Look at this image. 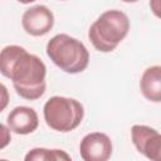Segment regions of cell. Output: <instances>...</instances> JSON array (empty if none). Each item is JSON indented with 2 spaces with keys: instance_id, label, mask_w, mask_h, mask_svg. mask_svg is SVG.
I'll use <instances>...</instances> for the list:
<instances>
[{
  "instance_id": "277c9868",
  "label": "cell",
  "mask_w": 161,
  "mask_h": 161,
  "mask_svg": "<svg viewBox=\"0 0 161 161\" xmlns=\"http://www.w3.org/2000/svg\"><path fill=\"white\" fill-rule=\"evenodd\" d=\"M43 113L45 123L52 130L70 132L83 121L84 108L82 103L74 98L54 96L45 102Z\"/></svg>"
},
{
  "instance_id": "4fadbf2b",
  "label": "cell",
  "mask_w": 161,
  "mask_h": 161,
  "mask_svg": "<svg viewBox=\"0 0 161 161\" xmlns=\"http://www.w3.org/2000/svg\"><path fill=\"white\" fill-rule=\"evenodd\" d=\"M19 3H21V4H30V3H33V1H35V0H18Z\"/></svg>"
},
{
  "instance_id": "8fae6325",
  "label": "cell",
  "mask_w": 161,
  "mask_h": 161,
  "mask_svg": "<svg viewBox=\"0 0 161 161\" xmlns=\"http://www.w3.org/2000/svg\"><path fill=\"white\" fill-rule=\"evenodd\" d=\"M11 141V133L10 128L0 122V150L5 148Z\"/></svg>"
},
{
  "instance_id": "52a82bcc",
  "label": "cell",
  "mask_w": 161,
  "mask_h": 161,
  "mask_svg": "<svg viewBox=\"0 0 161 161\" xmlns=\"http://www.w3.org/2000/svg\"><path fill=\"white\" fill-rule=\"evenodd\" d=\"M23 29L33 35L42 36L49 33L54 25V15L44 5H35L26 9L21 16Z\"/></svg>"
},
{
  "instance_id": "7a4b0ae2",
  "label": "cell",
  "mask_w": 161,
  "mask_h": 161,
  "mask_svg": "<svg viewBox=\"0 0 161 161\" xmlns=\"http://www.w3.org/2000/svg\"><path fill=\"white\" fill-rule=\"evenodd\" d=\"M130 30L128 16L121 10H107L91 25L88 38L93 47L103 53L114 50Z\"/></svg>"
},
{
  "instance_id": "7c38bea8",
  "label": "cell",
  "mask_w": 161,
  "mask_h": 161,
  "mask_svg": "<svg viewBox=\"0 0 161 161\" xmlns=\"http://www.w3.org/2000/svg\"><path fill=\"white\" fill-rule=\"evenodd\" d=\"M9 99H10V96H9L8 88L3 83H0V112H3L8 107Z\"/></svg>"
},
{
  "instance_id": "5b68a950",
  "label": "cell",
  "mask_w": 161,
  "mask_h": 161,
  "mask_svg": "<svg viewBox=\"0 0 161 161\" xmlns=\"http://www.w3.org/2000/svg\"><path fill=\"white\" fill-rule=\"evenodd\" d=\"M131 138L137 151L150 160H161V136L158 131L143 125L131 128Z\"/></svg>"
},
{
  "instance_id": "30bf717a",
  "label": "cell",
  "mask_w": 161,
  "mask_h": 161,
  "mask_svg": "<svg viewBox=\"0 0 161 161\" xmlns=\"http://www.w3.org/2000/svg\"><path fill=\"white\" fill-rule=\"evenodd\" d=\"M26 161H59L70 160V156L63 150H49V148H33L25 155Z\"/></svg>"
},
{
  "instance_id": "ba28073f",
  "label": "cell",
  "mask_w": 161,
  "mask_h": 161,
  "mask_svg": "<svg viewBox=\"0 0 161 161\" xmlns=\"http://www.w3.org/2000/svg\"><path fill=\"white\" fill-rule=\"evenodd\" d=\"M6 122L10 131L18 135H29L34 132L39 126L36 112L26 106H19L10 111Z\"/></svg>"
},
{
  "instance_id": "8992f818",
  "label": "cell",
  "mask_w": 161,
  "mask_h": 161,
  "mask_svg": "<svg viewBox=\"0 0 161 161\" xmlns=\"http://www.w3.org/2000/svg\"><path fill=\"white\" fill-rule=\"evenodd\" d=\"M79 153L84 161H107L112 155V141L102 132L88 133L79 143Z\"/></svg>"
},
{
  "instance_id": "6da1fadb",
  "label": "cell",
  "mask_w": 161,
  "mask_h": 161,
  "mask_svg": "<svg viewBox=\"0 0 161 161\" xmlns=\"http://www.w3.org/2000/svg\"><path fill=\"white\" fill-rule=\"evenodd\" d=\"M0 73L13 82L16 93L24 99L35 101L45 92L44 62L20 45H8L0 50Z\"/></svg>"
},
{
  "instance_id": "5bb4252c",
  "label": "cell",
  "mask_w": 161,
  "mask_h": 161,
  "mask_svg": "<svg viewBox=\"0 0 161 161\" xmlns=\"http://www.w3.org/2000/svg\"><path fill=\"white\" fill-rule=\"evenodd\" d=\"M122 1H125V3H136L138 0H122Z\"/></svg>"
},
{
  "instance_id": "9c48e42d",
  "label": "cell",
  "mask_w": 161,
  "mask_h": 161,
  "mask_svg": "<svg viewBox=\"0 0 161 161\" xmlns=\"http://www.w3.org/2000/svg\"><path fill=\"white\" fill-rule=\"evenodd\" d=\"M140 88L143 97L151 102L161 101V67H148L141 75Z\"/></svg>"
},
{
  "instance_id": "3957f363",
  "label": "cell",
  "mask_w": 161,
  "mask_h": 161,
  "mask_svg": "<svg viewBox=\"0 0 161 161\" xmlns=\"http://www.w3.org/2000/svg\"><path fill=\"white\" fill-rule=\"evenodd\" d=\"M47 55L67 73H80L89 63V53L84 44L68 34H57L47 44Z\"/></svg>"
}]
</instances>
